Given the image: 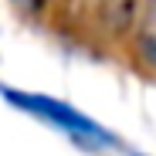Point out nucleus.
I'll list each match as a JSON object with an SVG mask.
<instances>
[{"instance_id":"nucleus-3","label":"nucleus","mask_w":156,"mask_h":156,"mask_svg":"<svg viewBox=\"0 0 156 156\" xmlns=\"http://www.w3.org/2000/svg\"><path fill=\"white\" fill-rule=\"evenodd\" d=\"M139 51L156 68V0H146V17L139 24Z\"/></svg>"},{"instance_id":"nucleus-5","label":"nucleus","mask_w":156,"mask_h":156,"mask_svg":"<svg viewBox=\"0 0 156 156\" xmlns=\"http://www.w3.org/2000/svg\"><path fill=\"white\" fill-rule=\"evenodd\" d=\"M133 156H143V153H133Z\"/></svg>"},{"instance_id":"nucleus-1","label":"nucleus","mask_w":156,"mask_h":156,"mask_svg":"<svg viewBox=\"0 0 156 156\" xmlns=\"http://www.w3.org/2000/svg\"><path fill=\"white\" fill-rule=\"evenodd\" d=\"M0 98H7L10 109L31 115V119H41L44 126L58 129L61 136H68L71 143L85 146V149H112V146H119V139L105 126H98L92 115H85L82 109L68 105L61 98H51V95H41V92L10 88V85H0Z\"/></svg>"},{"instance_id":"nucleus-2","label":"nucleus","mask_w":156,"mask_h":156,"mask_svg":"<svg viewBox=\"0 0 156 156\" xmlns=\"http://www.w3.org/2000/svg\"><path fill=\"white\" fill-rule=\"evenodd\" d=\"M139 0H98V10H102V24L109 31H126L136 17Z\"/></svg>"},{"instance_id":"nucleus-4","label":"nucleus","mask_w":156,"mask_h":156,"mask_svg":"<svg viewBox=\"0 0 156 156\" xmlns=\"http://www.w3.org/2000/svg\"><path fill=\"white\" fill-rule=\"evenodd\" d=\"M17 7H24V10H37V7H44L48 0H14Z\"/></svg>"}]
</instances>
